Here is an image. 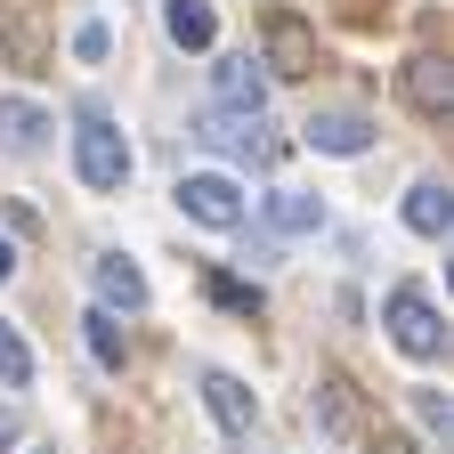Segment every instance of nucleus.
<instances>
[{
    "label": "nucleus",
    "instance_id": "1",
    "mask_svg": "<svg viewBox=\"0 0 454 454\" xmlns=\"http://www.w3.org/2000/svg\"><path fill=\"white\" fill-rule=\"evenodd\" d=\"M74 170H82V187H98V195H122V187H130V146H122V130L90 114V122L74 130Z\"/></svg>",
    "mask_w": 454,
    "mask_h": 454
},
{
    "label": "nucleus",
    "instance_id": "2",
    "mask_svg": "<svg viewBox=\"0 0 454 454\" xmlns=\"http://www.w3.org/2000/svg\"><path fill=\"white\" fill-rule=\"evenodd\" d=\"M381 325H389V340H397V349H406V357H438L446 349V325H438V309H430V293H422V284H397V293H389V309H381Z\"/></svg>",
    "mask_w": 454,
    "mask_h": 454
},
{
    "label": "nucleus",
    "instance_id": "3",
    "mask_svg": "<svg viewBox=\"0 0 454 454\" xmlns=\"http://www.w3.org/2000/svg\"><path fill=\"white\" fill-rule=\"evenodd\" d=\"M260 66H268V74H284V82L317 74L325 57H317V33H309V17H293V9H268V17H260Z\"/></svg>",
    "mask_w": 454,
    "mask_h": 454
},
{
    "label": "nucleus",
    "instance_id": "4",
    "mask_svg": "<svg viewBox=\"0 0 454 454\" xmlns=\"http://www.w3.org/2000/svg\"><path fill=\"white\" fill-rule=\"evenodd\" d=\"M179 211L203 219V227H244V187L219 179V170H187L179 179Z\"/></svg>",
    "mask_w": 454,
    "mask_h": 454
},
{
    "label": "nucleus",
    "instance_id": "5",
    "mask_svg": "<svg viewBox=\"0 0 454 454\" xmlns=\"http://www.w3.org/2000/svg\"><path fill=\"white\" fill-rule=\"evenodd\" d=\"M195 138H203V146H227V154H244V162H276V138H260V114H227V106H211V114H195Z\"/></svg>",
    "mask_w": 454,
    "mask_h": 454
},
{
    "label": "nucleus",
    "instance_id": "6",
    "mask_svg": "<svg viewBox=\"0 0 454 454\" xmlns=\"http://www.w3.org/2000/svg\"><path fill=\"white\" fill-rule=\"evenodd\" d=\"M0 57H9L17 74H49V66H57V41L17 9V0H0Z\"/></svg>",
    "mask_w": 454,
    "mask_h": 454
},
{
    "label": "nucleus",
    "instance_id": "7",
    "mask_svg": "<svg viewBox=\"0 0 454 454\" xmlns=\"http://www.w3.org/2000/svg\"><path fill=\"white\" fill-rule=\"evenodd\" d=\"M446 98H454L446 57H438V49H414V57H406V106L430 114V122H446Z\"/></svg>",
    "mask_w": 454,
    "mask_h": 454
},
{
    "label": "nucleus",
    "instance_id": "8",
    "mask_svg": "<svg viewBox=\"0 0 454 454\" xmlns=\"http://www.w3.org/2000/svg\"><path fill=\"white\" fill-rule=\"evenodd\" d=\"M317 422L333 438H365V406H357V381L349 373H325L317 381Z\"/></svg>",
    "mask_w": 454,
    "mask_h": 454
},
{
    "label": "nucleus",
    "instance_id": "9",
    "mask_svg": "<svg viewBox=\"0 0 454 454\" xmlns=\"http://www.w3.org/2000/svg\"><path fill=\"white\" fill-rule=\"evenodd\" d=\"M90 284H98V309H146V276L130 268V260H114V252H98L90 260Z\"/></svg>",
    "mask_w": 454,
    "mask_h": 454
},
{
    "label": "nucleus",
    "instance_id": "10",
    "mask_svg": "<svg viewBox=\"0 0 454 454\" xmlns=\"http://www.w3.org/2000/svg\"><path fill=\"white\" fill-rule=\"evenodd\" d=\"M219 106L227 114H268V74L252 57H219Z\"/></svg>",
    "mask_w": 454,
    "mask_h": 454
},
{
    "label": "nucleus",
    "instance_id": "11",
    "mask_svg": "<svg viewBox=\"0 0 454 454\" xmlns=\"http://www.w3.org/2000/svg\"><path fill=\"white\" fill-rule=\"evenodd\" d=\"M309 146L317 154H365L373 122H365V114H309Z\"/></svg>",
    "mask_w": 454,
    "mask_h": 454
},
{
    "label": "nucleus",
    "instance_id": "12",
    "mask_svg": "<svg viewBox=\"0 0 454 454\" xmlns=\"http://www.w3.org/2000/svg\"><path fill=\"white\" fill-rule=\"evenodd\" d=\"M203 406L219 414V430H236V438H244L252 414H260V406H252V389H244L236 373H203Z\"/></svg>",
    "mask_w": 454,
    "mask_h": 454
},
{
    "label": "nucleus",
    "instance_id": "13",
    "mask_svg": "<svg viewBox=\"0 0 454 454\" xmlns=\"http://www.w3.org/2000/svg\"><path fill=\"white\" fill-rule=\"evenodd\" d=\"M162 25L179 49H211L219 41V17H211V0H162Z\"/></svg>",
    "mask_w": 454,
    "mask_h": 454
},
{
    "label": "nucleus",
    "instance_id": "14",
    "mask_svg": "<svg viewBox=\"0 0 454 454\" xmlns=\"http://www.w3.org/2000/svg\"><path fill=\"white\" fill-rule=\"evenodd\" d=\"M41 130H49V114H41V106L0 98V146H9V154H33V146H41Z\"/></svg>",
    "mask_w": 454,
    "mask_h": 454
},
{
    "label": "nucleus",
    "instance_id": "15",
    "mask_svg": "<svg viewBox=\"0 0 454 454\" xmlns=\"http://www.w3.org/2000/svg\"><path fill=\"white\" fill-rule=\"evenodd\" d=\"M268 219L284 227V236H317V227H325V203H317V195H293V187H276V195H268Z\"/></svg>",
    "mask_w": 454,
    "mask_h": 454
},
{
    "label": "nucleus",
    "instance_id": "16",
    "mask_svg": "<svg viewBox=\"0 0 454 454\" xmlns=\"http://www.w3.org/2000/svg\"><path fill=\"white\" fill-rule=\"evenodd\" d=\"M406 227H414V236H446V187L438 179H414L406 187Z\"/></svg>",
    "mask_w": 454,
    "mask_h": 454
},
{
    "label": "nucleus",
    "instance_id": "17",
    "mask_svg": "<svg viewBox=\"0 0 454 454\" xmlns=\"http://www.w3.org/2000/svg\"><path fill=\"white\" fill-rule=\"evenodd\" d=\"M82 333H90V357H98L106 373H122L130 340H122V325H114V309H90V317H82Z\"/></svg>",
    "mask_w": 454,
    "mask_h": 454
},
{
    "label": "nucleus",
    "instance_id": "18",
    "mask_svg": "<svg viewBox=\"0 0 454 454\" xmlns=\"http://www.w3.org/2000/svg\"><path fill=\"white\" fill-rule=\"evenodd\" d=\"M0 381H9V389H25V381H33V349L17 340V325H0Z\"/></svg>",
    "mask_w": 454,
    "mask_h": 454
},
{
    "label": "nucleus",
    "instance_id": "19",
    "mask_svg": "<svg viewBox=\"0 0 454 454\" xmlns=\"http://www.w3.org/2000/svg\"><path fill=\"white\" fill-rule=\"evenodd\" d=\"M211 301H227V309L260 317V293H252V284H236V276H211Z\"/></svg>",
    "mask_w": 454,
    "mask_h": 454
},
{
    "label": "nucleus",
    "instance_id": "20",
    "mask_svg": "<svg viewBox=\"0 0 454 454\" xmlns=\"http://www.w3.org/2000/svg\"><path fill=\"white\" fill-rule=\"evenodd\" d=\"M414 414H422V422L446 438V397H438V389H414Z\"/></svg>",
    "mask_w": 454,
    "mask_h": 454
},
{
    "label": "nucleus",
    "instance_id": "21",
    "mask_svg": "<svg viewBox=\"0 0 454 454\" xmlns=\"http://www.w3.org/2000/svg\"><path fill=\"white\" fill-rule=\"evenodd\" d=\"M106 49H114L106 25H82V33H74V57H106Z\"/></svg>",
    "mask_w": 454,
    "mask_h": 454
},
{
    "label": "nucleus",
    "instance_id": "22",
    "mask_svg": "<svg viewBox=\"0 0 454 454\" xmlns=\"http://www.w3.org/2000/svg\"><path fill=\"white\" fill-rule=\"evenodd\" d=\"M17 438H25V422H17L9 406H0V446H17Z\"/></svg>",
    "mask_w": 454,
    "mask_h": 454
},
{
    "label": "nucleus",
    "instance_id": "23",
    "mask_svg": "<svg viewBox=\"0 0 454 454\" xmlns=\"http://www.w3.org/2000/svg\"><path fill=\"white\" fill-rule=\"evenodd\" d=\"M373 454H414V446L397 438V430H381V438H373Z\"/></svg>",
    "mask_w": 454,
    "mask_h": 454
},
{
    "label": "nucleus",
    "instance_id": "24",
    "mask_svg": "<svg viewBox=\"0 0 454 454\" xmlns=\"http://www.w3.org/2000/svg\"><path fill=\"white\" fill-rule=\"evenodd\" d=\"M9 276H17V252H9V244H0V284H9Z\"/></svg>",
    "mask_w": 454,
    "mask_h": 454
}]
</instances>
